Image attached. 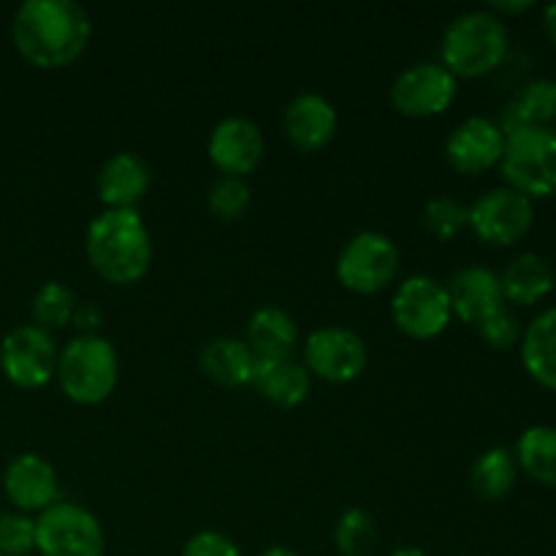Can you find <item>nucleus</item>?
Segmentation results:
<instances>
[{
    "label": "nucleus",
    "mask_w": 556,
    "mask_h": 556,
    "mask_svg": "<svg viewBox=\"0 0 556 556\" xmlns=\"http://www.w3.org/2000/svg\"><path fill=\"white\" fill-rule=\"evenodd\" d=\"M90 36V14L74 0H25L11 22L16 52L41 71L74 65Z\"/></svg>",
    "instance_id": "f257e3e1"
},
{
    "label": "nucleus",
    "mask_w": 556,
    "mask_h": 556,
    "mask_svg": "<svg viewBox=\"0 0 556 556\" xmlns=\"http://www.w3.org/2000/svg\"><path fill=\"white\" fill-rule=\"evenodd\" d=\"M92 269L112 286H134L150 271L152 237L139 210H103L85 231Z\"/></svg>",
    "instance_id": "f03ea898"
},
{
    "label": "nucleus",
    "mask_w": 556,
    "mask_h": 556,
    "mask_svg": "<svg viewBox=\"0 0 556 556\" xmlns=\"http://www.w3.org/2000/svg\"><path fill=\"white\" fill-rule=\"evenodd\" d=\"M508 58V27L492 11L476 9L456 16L440 41V63L456 79H478Z\"/></svg>",
    "instance_id": "7ed1b4c3"
},
{
    "label": "nucleus",
    "mask_w": 556,
    "mask_h": 556,
    "mask_svg": "<svg viewBox=\"0 0 556 556\" xmlns=\"http://www.w3.org/2000/svg\"><path fill=\"white\" fill-rule=\"evenodd\" d=\"M54 378H58L60 391L76 405H101L117 389V348L101 334H76L60 348Z\"/></svg>",
    "instance_id": "20e7f679"
},
{
    "label": "nucleus",
    "mask_w": 556,
    "mask_h": 556,
    "mask_svg": "<svg viewBox=\"0 0 556 556\" xmlns=\"http://www.w3.org/2000/svg\"><path fill=\"white\" fill-rule=\"evenodd\" d=\"M500 172L508 188L530 201L556 195V130L521 128L505 136Z\"/></svg>",
    "instance_id": "39448f33"
},
{
    "label": "nucleus",
    "mask_w": 556,
    "mask_h": 556,
    "mask_svg": "<svg viewBox=\"0 0 556 556\" xmlns=\"http://www.w3.org/2000/svg\"><path fill=\"white\" fill-rule=\"evenodd\" d=\"M402 253L394 239L383 231H358L342 244L334 275L345 291L356 296H375L396 280Z\"/></svg>",
    "instance_id": "423d86ee"
},
{
    "label": "nucleus",
    "mask_w": 556,
    "mask_h": 556,
    "mask_svg": "<svg viewBox=\"0 0 556 556\" xmlns=\"http://www.w3.org/2000/svg\"><path fill=\"white\" fill-rule=\"evenodd\" d=\"M36 552L41 556H103L106 532L85 505L58 500L36 519Z\"/></svg>",
    "instance_id": "0eeeda50"
},
{
    "label": "nucleus",
    "mask_w": 556,
    "mask_h": 556,
    "mask_svg": "<svg viewBox=\"0 0 556 556\" xmlns=\"http://www.w3.org/2000/svg\"><path fill=\"white\" fill-rule=\"evenodd\" d=\"M391 320L410 340H434L454 320L445 282L429 275H410L394 288Z\"/></svg>",
    "instance_id": "6e6552de"
},
{
    "label": "nucleus",
    "mask_w": 556,
    "mask_h": 556,
    "mask_svg": "<svg viewBox=\"0 0 556 556\" xmlns=\"http://www.w3.org/2000/svg\"><path fill=\"white\" fill-rule=\"evenodd\" d=\"M302 364L326 383H353L369 364V348L348 326H320L302 342Z\"/></svg>",
    "instance_id": "1a4fd4ad"
},
{
    "label": "nucleus",
    "mask_w": 556,
    "mask_h": 556,
    "mask_svg": "<svg viewBox=\"0 0 556 556\" xmlns=\"http://www.w3.org/2000/svg\"><path fill=\"white\" fill-rule=\"evenodd\" d=\"M459 92V79L440 60H421L391 81L389 101L402 117L427 119L445 114Z\"/></svg>",
    "instance_id": "9d476101"
},
{
    "label": "nucleus",
    "mask_w": 556,
    "mask_h": 556,
    "mask_svg": "<svg viewBox=\"0 0 556 556\" xmlns=\"http://www.w3.org/2000/svg\"><path fill=\"white\" fill-rule=\"evenodd\" d=\"M58 358L54 337L33 324L16 326L0 342V369L22 391L43 389L58 375Z\"/></svg>",
    "instance_id": "9b49d317"
},
{
    "label": "nucleus",
    "mask_w": 556,
    "mask_h": 556,
    "mask_svg": "<svg viewBox=\"0 0 556 556\" xmlns=\"http://www.w3.org/2000/svg\"><path fill=\"white\" fill-rule=\"evenodd\" d=\"M535 223V206L514 188H494L467 206V228H472L483 244L510 248L530 233Z\"/></svg>",
    "instance_id": "f8f14e48"
},
{
    "label": "nucleus",
    "mask_w": 556,
    "mask_h": 556,
    "mask_svg": "<svg viewBox=\"0 0 556 556\" xmlns=\"http://www.w3.org/2000/svg\"><path fill=\"white\" fill-rule=\"evenodd\" d=\"M264 152L266 139L261 125L250 117H239V114L223 117L212 128L210 141H206V155L223 177L244 179L258 168V163L264 161Z\"/></svg>",
    "instance_id": "ddd939ff"
},
{
    "label": "nucleus",
    "mask_w": 556,
    "mask_h": 556,
    "mask_svg": "<svg viewBox=\"0 0 556 556\" xmlns=\"http://www.w3.org/2000/svg\"><path fill=\"white\" fill-rule=\"evenodd\" d=\"M505 152V134L497 125V119L483 117H467L456 125L445 139V161L451 168L459 174H483L489 168L500 166Z\"/></svg>",
    "instance_id": "4468645a"
},
{
    "label": "nucleus",
    "mask_w": 556,
    "mask_h": 556,
    "mask_svg": "<svg viewBox=\"0 0 556 556\" xmlns=\"http://www.w3.org/2000/svg\"><path fill=\"white\" fill-rule=\"evenodd\" d=\"M3 492L20 514H43L60 500L58 470L41 454L14 456L3 472Z\"/></svg>",
    "instance_id": "2eb2a0df"
},
{
    "label": "nucleus",
    "mask_w": 556,
    "mask_h": 556,
    "mask_svg": "<svg viewBox=\"0 0 556 556\" xmlns=\"http://www.w3.org/2000/svg\"><path fill=\"white\" fill-rule=\"evenodd\" d=\"M340 128L334 103L320 92H299L282 112V130L288 141L302 152H318L331 144Z\"/></svg>",
    "instance_id": "dca6fc26"
},
{
    "label": "nucleus",
    "mask_w": 556,
    "mask_h": 556,
    "mask_svg": "<svg viewBox=\"0 0 556 556\" xmlns=\"http://www.w3.org/2000/svg\"><path fill=\"white\" fill-rule=\"evenodd\" d=\"M445 291H448L454 318H459L462 324L478 326L483 318L505 307L500 275L489 266H462L445 282Z\"/></svg>",
    "instance_id": "f3484780"
},
{
    "label": "nucleus",
    "mask_w": 556,
    "mask_h": 556,
    "mask_svg": "<svg viewBox=\"0 0 556 556\" xmlns=\"http://www.w3.org/2000/svg\"><path fill=\"white\" fill-rule=\"evenodd\" d=\"M152 185V168L139 152H114L96 177L98 199L106 210H136Z\"/></svg>",
    "instance_id": "a211bd4d"
},
{
    "label": "nucleus",
    "mask_w": 556,
    "mask_h": 556,
    "mask_svg": "<svg viewBox=\"0 0 556 556\" xmlns=\"http://www.w3.org/2000/svg\"><path fill=\"white\" fill-rule=\"evenodd\" d=\"M250 386L271 405L282 407V410H293V407L307 402L309 389H313V375L293 356L255 358L253 383Z\"/></svg>",
    "instance_id": "6ab92c4d"
},
{
    "label": "nucleus",
    "mask_w": 556,
    "mask_h": 556,
    "mask_svg": "<svg viewBox=\"0 0 556 556\" xmlns=\"http://www.w3.org/2000/svg\"><path fill=\"white\" fill-rule=\"evenodd\" d=\"M255 358H288L299 348V326L291 313L266 304L258 307L248 320V340Z\"/></svg>",
    "instance_id": "aec40b11"
},
{
    "label": "nucleus",
    "mask_w": 556,
    "mask_h": 556,
    "mask_svg": "<svg viewBox=\"0 0 556 556\" xmlns=\"http://www.w3.org/2000/svg\"><path fill=\"white\" fill-rule=\"evenodd\" d=\"M201 369L210 380L226 389H242L253 383L255 353L250 345L237 337H217L210 340L201 351Z\"/></svg>",
    "instance_id": "412c9836"
},
{
    "label": "nucleus",
    "mask_w": 556,
    "mask_h": 556,
    "mask_svg": "<svg viewBox=\"0 0 556 556\" xmlns=\"http://www.w3.org/2000/svg\"><path fill=\"white\" fill-rule=\"evenodd\" d=\"M500 288H503L505 302L532 307L552 293L554 269L543 255L521 253L505 266V271L500 275Z\"/></svg>",
    "instance_id": "4be33fe9"
},
{
    "label": "nucleus",
    "mask_w": 556,
    "mask_h": 556,
    "mask_svg": "<svg viewBox=\"0 0 556 556\" xmlns=\"http://www.w3.org/2000/svg\"><path fill=\"white\" fill-rule=\"evenodd\" d=\"M521 364L543 389L556 391V307L538 315L521 334Z\"/></svg>",
    "instance_id": "5701e85b"
},
{
    "label": "nucleus",
    "mask_w": 556,
    "mask_h": 556,
    "mask_svg": "<svg viewBox=\"0 0 556 556\" xmlns=\"http://www.w3.org/2000/svg\"><path fill=\"white\" fill-rule=\"evenodd\" d=\"M556 119V81L532 79L521 87L519 96L505 106L500 117L503 134H514L521 128H548Z\"/></svg>",
    "instance_id": "b1692460"
},
{
    "label": "nucleus",
    "mask_w": 556,
    "mask_h": 556,
    "mask_svg": "<svg viewBox=\"0 0 556 556\" xmlns=\"http://www.w3.org/2000/svg\"><path fill=\"white\" fill-rule=\"evenodd\" d=\"M516 476H519L516 456L503 445H494L472 462L470 486L483 503H500L514 492Z\"/></svg>",
    "instance_id": "393cba45"
},
{
    "label": "nucleus",
    "mask_w": 556,
    "mask_h": 556,
    "mask_svg": "<svg viewBox=\"0 0 556 556\" xmlns=\"http://www.w3.org/2000/svg\"><path fill=\"white\" fill-rule=\"evenodd\" d=\"M516 465L543 486L556 489V427L538 424L516 440Z\"/></svg>",
    "instance_id": "a878e982"
},
{
    "label": "nucleus",
    "mask_w": 556,
    "mask_h": 556,
    "mask_svg": "<svg viewBox=\"0 0 556 556\" xmlns=\"http://www.w3.org/2000/svg\"><path fill=\"white\" fill-rule=\"evenodd\" d=\"M76 313V299L71 293L68 286L58 280H49L38 288V293L33 296L30 304V315H33V326L43 331H60L74 320Z\"/></svg>",
    "instance_id": "bb28decb"
},
{
    "label": "nucleus",
    "mask_w": 556,
    "mask_h": 556,
    "mask_svg": "<svg viewBox=\"0 0 556 556\" xmlns=\"http://www.w3.org/2000/svg\"><path fill=\"white\" fill-rule=\"evenodd\" d=\"M334 546L342 556H369L378 546V521L369 510L348 508L334 525Z\"/></svg>",
    "instance_id": "cd10ccee"
},
{
    "label": "nucleus",
    "mask_w": 556,
    "mask_h": 556,
    "mask_svg": "<svg viewBox=\"0 0 556 556\" xmlns=\"http://www.w3.org/2000/svg\"><path fill=\"white\" fill-rule=\"evenodd\" d=\"M253 204V190L242 177H217L206 190V206L220 223H237Z\"/></svg>",
    "instance_id": "c85d7f7f"
},
{
    "label": "nucleus",
    "mask_w": 556,
    "mask_h": 556,
    "mask_svg": "<svg viewBox=\"0 0 556 556\" xmlns=\"http://www.w3.org/2000/svg\"><path fill=\"white\" fill-rule=\"evenodd\" d=\"M421 223L434 239L451 242L467 228V206L459 199H451V195H434L424 204Z\"/></svg>",
    "instance_id": "c756f323"
},
{
    "label": "nucleus",
    "mask_w": 556,
    "mask_h": 556,
    "mask_svg": "<svg viewBox=\"0 0 556 556\" xmlns=\"http://www.w3.org/2000/svg\"><path fill=\"white\" fill-rule=\"evenodd\" d=\"M36 552V519L27 514H0V554L30 556Z\"/></svg>",
    "instance_id": "7c9ffc66"
},
{
    "label": "nucleus",
    "mask_w": 556,
    "mask_h": 556,
    "mask_svg": "<svg viewBox=\"0 0 556 556\" xmlns=\"http://www.w3.org/2000/svg\"><path fill=\"white\" fill-rule=\"evenodd\" d=\"M476 329L478 337H481L489 348H494V351H510V348L519 345L521 334H525V331H521V320L516 318V313L508 304L500 307L497 313L489 315V318H483Z\"/></svg>",
    "instance_id": "2f4dec72"
},
{
    "label": "nucleus",
    "mask_w": 556,
    "mask_h": 556,
    "mask_svg": "<svg viewBox=\"0 0 556 556\" xmlns=\"http://www.w3.org/2000/svg\"><path fill=\"white\" fill-rule=\"evenodd\" d=\"M182 556H242V548L226 532L201 530L188 538V543L182 546Z\"/></svg>",
    "instance_id": "473e14b6"
},
{
    "label": "nucleus",
    "mask_w": 556,
    "mask_h": 556,
    "mask_svg": "<svg viewBox=\"0 0 556 556\" xmlns=\"http://www.w3.org/2000/svg\"><path fill=\"white\" fill-rule=\"evenodd\" d=\"M103 315L98 313L96 304H81V307H76L74 313V320L71 324H76L81 329V334H96V329L101 326Z\"/></svg>",
    "instance_id": "72a5a7b5"
},
{
    "label": "nucleus",
    "mask_w": 556,
    "mask_h": 556,
    "mask_svg": "<svg viewBox=\"0 0 556 556\" xmlns=\"http://www.w3.org/2000/svg\"><path fill=\"white\" fill-rule=\"evenodd\" d=\"M532 3L530 0H519V3H508V0H492V3L486 5V11H492L494 16H514V14H525V11H530Z\"/></svg>",
    "instance_id": "f704fd0d"
},
{
    "label": "nucleus",
    "mask_w": 556,
    "mask_h": 556,
    "mask_svg": "<svg viewBox=\"0 0 556 556\" xmlns=\"http://www.w3.org/2000/svg\"><path fill=\"white\" fill-rule=\"evenodd\" d=\"M543 27H546L548 38L556 43V3H552L546 11H543Z\"/></svg>",
    "instance_id": "c9c22d12"
},
{
    "label": "nucleus",
    "mask_w": 556,
    "mask_h": 556,
    "mask_svg": "<svg viewBox=\"0 0 556 556\" xmlns=\"http://www.w3.org/2000/svg\"><path fill=\"white\" fill-rule=\"evenodd\" d=\"M258 556H299V554L288 546H269V548H264Z\"/></svg>",
    "instance_id": "e433bc0d"
},
{
    "label": "nucleus",
    "mask_w": 556,
    "mask_h": 556,
    "mask_svg": "<svg viewBox=\"0 0 556 556\" xmlns=\"http://www.w3.org/2000/svg\"><path fill=\"white\" fill-rule=\"evenodd\" d=\"M389 556H429L424 548H416V546H402V548H394Z\"/></svg>",
    "instance_id": "4c0bfd02"
},
{
    "label": "nucleus",
    "mask_w": 556,
    "mask_h": 556,
    "mask_svg": "<svg viewBox=\"0 0 556 556\" xmlns=\"http://www.w3.org/2000/svg\"><path fill=\"white\" fill-rule=\"evenodd\" d=\"M0 556H3V554H0Z\"/></svg>",
    "instance_id": "58836bf2"
}]
</instances>
